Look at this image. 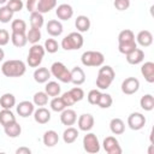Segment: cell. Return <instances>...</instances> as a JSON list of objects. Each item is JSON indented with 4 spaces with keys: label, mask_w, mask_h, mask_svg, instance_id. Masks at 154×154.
I'll return each instance as SVG.
<instances>
[{
    "label": "cell",
    "mask_w": 154,
    "mask_h": 154,
    "mask_svg": "<svg viewBox=\"0 0 154 154\" xmlns=\"http://www.w3.org/2000/svg\"><path fill=\"white\" fill-rule=\"evenodd\" d=\"M26 71V65L23 60L10 59L1 65V72L5 77H22Z\"/></svg>",
    "instance_id": "cell-1"
},
{
    "label": "cell",
    "mask_w": 154,
    "mask_h": 154,
    "mask_svg": "<svg viewBox=\"0 0 154 154\" xmlns=\"http://www.w3.org/2000/svg\"><path fill=\"white\" fill-rule=\"evenodd\" d=\"M114 77H116V72L112 66L101 65V67L99 69V72H97V77H96L97 89H100V90L108 89L111 87L112 82L114 81Z\"/></svg>",
    "instance_id": "cell-2"
},
{
    "label": "cell",
    "mask_w": 154,
    "mask_h": 154,
    "mask_svg": "<svg viewBox=\"0 0 154 154\" xmlns=\"http://www.w3.org/2000/svg\"><path fill=\"white\" fill-rule=\"evenodd\" d=\"M83 45H84V38L82 34L78 31L70 32L61 40V48H64L65 51H77L82 48Z\"/></svg>",
    "instance_id": "cell-3"
},
{
    "label": "cell",
    "mask_w": 154,
    "mask_h": 154,
    "mask_svg": "<svg viewBox=\"0 0 154 154\" xmlns=\"http://www.w3.org/2000/svg\"><path fill=\"white\" fill-rule=\"evenodd\" d=\"M81 61L87 67H99L105 63V55L99 51H87L82 54Z\"/></svg>",
    "instance_id": "cell-4"
},
{
    "label": "cell",
    "mask_w": 154,
    "mask_h": 154,
    "mask_svg": "<svg viewBox=\"0 0 154 154\" xmlns=\"http://www.w3.org/2000/svg\"><path fill=\"white\" fill-rule=\"evenodd\" d=\"M45 53H46V51H45L43 46H41L38 43L32 45L29 49V54H28V58H26V64L30 67L40 66V64L42 63V59L45 57Z\"/></svg>",
    "instance_id": "cell-5"
},
{
    "label": "cell",
    "mask_w": 154,
    "mask_h": 154,
    "mask_svg": "<svg viewBox=\"0 0 154 154\" xmlns=\"http://www.w3.org/2000/svg\"><path fill=\"white\" fill-rule=\"evenodd\" d=\"M51 73L53 77H55L58 81L63 82V83H70L71 82V75H70V70L60 61H55L52 64L51 66Z\"/></svg>",
    "instance_id": "cell-6"
},
{
    "label": "cell",
    "mask_w": 154,
    "mask_h": 154,
    "mask_svg": "<svg viewBox=\"0 0 154 154\" xmlns=\"http://www.w3.org/2000/svg\"><path fill=\"white\" fill-rule=\"evenodd\" d=\"M83 148L87 153L89 154H96L100 152V142L97 136L94 132H88L87 135H84L83 137Z\"/></svg>",
    "instance_id": "cell-7"
},
{
    "label": "cell",
    "mask_w": 154,
    "mask_h": 154,
    "mask_svg": "<svg viewBox=\"0 0 154 154\" xmlns=\"http://www.w3.org/2000/svg\"><path fill=\"white\" fill-rule=\"evenodd\" d=\"M146 122H147L146 117L140 112H134L128 117V125L131 130H135V131L144 128Z\"/></svg>",
    "instance_id": "cell-8"
},
{
    "label": "cell",
    "mask_w": 154,
    "mask_h": 154,
    "mask_svg": "<svg viewBox=\"0 0 154 154\" xmlns=\"http://www.w3.org/2000/svg\"><path fill=\"white\" fill-rule=\"evenodd\" d=\"M102 147L105 152L108 154H122L123 152L119 144V141L114 136H107L102 142Z\"/></svg>",
    "instance_id": "cell-9"
},
{
    "label": "cell",
    "mask_w": 154,
    "mask_h": 154,
    "mask_svg": "<svg viewBox=\"0 0 154 154\" xmlns=\"http://www.w3.org/2000/svg\"><path fill=\"white\" fill-rule=\"evenodd\" d=\"M140 89V81L136 77H128L122 82V91L125 95H132Z\"/></svg>",
    "instance_id": "cell-10"
},
{
    "label": "cell",
    "mask_w": 154,
    "mask_h": 154,
    "mask_svg": "<svg viewBox=\"0 0 154 154\" xmlns=\"http://www.w3.org/2000/svg\"><path fill=\"white\" fill-rule=\"evenodd\" d=\"M94 124H95V119L90 113H83L77 119V125L81 131H85V132L90 131L94 128Z\"/></svg>",
    "instance_id": "cell-11"
},
{
    "label": "cell",
    "mask_w": 154,
    "mask_h": 154,
    "mask_svg": "<svg viewBox=\"0 0 154 154\" xmlns=\"http://www.w3.org/2000/svg\"><path fill=\"white\" fill-rule=\"evenodd\" d=\"M16 111H17V113L19 114V117H22V118H28L29 116H32V113H34V111H35V105H34V102H31V101L24 100V101H20V102L16 106Z\"/></svg>",
    "instance_id": "cell-12"
},
{
    "label": "cell",
    "mask_w": 154,
    "mask_h": 154,
    "mask_svg": "<svg viewBox=\"0 0 154 154\" xmlns=\"http://www.w3.org/2000/svg\"><path fill=\"white\" fill-rule=\"evenodd\" d=\"M60 122L63 125L66 126H72L76 122H77V113L75 109H71L69 107H66L65 109H63L60 112Z\"/></svg>",
    "instance_id": "cell-13"
},
{
    "label": "cell",
    "mask_w": 154,
    "mask_h": 154,
    "mask_svg": "<svg viewBox=\"0 0 154 154\" xmlns=\"http://www.w3.org/2000/svg\"><path fill=\"white\" fill-rule=\"evenodd\" d=\"M55 14L60 20H69L73 16V8L69 4H60L55 8Z\"/></svg>",
    "instance_id": "cell-14"
},
{
    "label": "cell",
    "mask_w": 154,
    "mask_h": 154,
    "mask_svg": "<svg viewBox=\"0 0 154 154\" xmlns=\"http://www.w3.org/2000/svg\"><path fill=\"white\" fill-rule=\"evenodd\" d=\"M46 30H47L48 35H51L52 37H57L63 34L64 28H63V24L60 20L51 19V20H48V23L46 25Z\"/></svg>",
    "instance_id": "cell-15"
},
{
    "label": "cell",
    "mask_w": 154,
    "mask_h": 154,
    "mask_svg": "<svg viewBox=\"0 0 154 154\" xmlns=\"http://www.w3.org/2000/svg\"><path fill=\"white\" fill-rule=\"evenodd\" d=\"M32 116H34V120L38 124H47L51 120V112L43 106L35 109Z\"/></svg>",
    "instance_id": "cell-16"
},
{
    "label": "cell",
    "mask_w": 154,
    "mask_h": 154,
    "mask_svg": "<svg viewBox=\"0 0 154 154\" xmlns=\"http://www.w3.org/2000/svg\"><path fill=\"white\" fill-rule=\"evenodd\" d=\"M70 75H71L70 83H73L75 85H81L85 82V73L83 69L79 66H75L72 70H70Z\"/></svg>",
    "instance_id": "cell-17"
},
{
    "label": "cell",
    "mask_w": 154,
    "mask_h": 154,
    "mask_svg": "<svg viewBox=\"0 0 154 154\" xmlns=\"http://www.w3.org/2000/svg\"><path fill=\"white\" fill-rule=\"evenodd\" d=\"M126 57V61L131 65H137L141 64L144 60V52L141 48H135L134 51H131L129 54L125 55Z\"/></svg>",
    "instance_id": "cell-18"
},
{
    "label": "cell",
    "mask_w": 154,
    "mask_h": 154,
    "mask_svg": "<svg viewBox=\"0 0 154 154\" xmlns=\"http://www.w3.org/2000/svg\"><path fill=\"white\" fill-rule=\"evenodd\" d=\"M136 43L142 47H149L153 43V34L149 30H141L136 36Z\"/></svg>",
    "instance_id": "cell-19"
},
{
    "label": "cell",
    "mask_w": 154,
    "mask_h": 154,
    "mask_svg": "<svg viewBox=\"0 0 154 154\" xmlns=\"http://www.w3.org/2000/svg\"><path fill=\"white\" fill-rule=\"evenodd\" d=\"M141 73L148 83H153L154 82V63L153 61H146L144 64H142Z\"/></svg>",
    "instance_id": "cell-20"
},
{
    "label": "cell",
    "mask_w": 154,
    "mask_h": 154,
    "mask_svg": "<svg viewBox=\"0 0 154 154\" xmlns=\"http://www.w3.org/2000/svg\"><path fill=\"white\" fill-rule=\"evenodd\" d=\"M51 76H52V73L47 67H37L34 71V79H35V82H37L40 84L48 82Z\"/></svg>",
    "instance_id": "cell-21"
},
{
    "label": "cell",
    "mask_w": 154,
    "mask_h": 154,
    "mask_svg": "<svg viewBox=\"0 0 154 154\" xmlns=\"http://www.w3.org/2000/svg\"><path fill=\"white\" fill-rule=\"evenodd\" d=\"M90 25H91V23H90L89 17H87L84 14L78 16L75 20V26L78 32H87L90 29Z\"/></svg>",
    "instance_id": "cell-22"
},
{
    "label": "cell",
    "mask_w": 154,
    "mask_h": 154,
    "mask_svg": "<svg viewBox=\"0 0 154 154\" xmlns=\"http://www.w3.org/2000/svg\"><path fill=\"white\" fill-rule=\"evenodd\" d=\"M42 141H43V144H45L46 147H54V146L58 144V142H59V135H58V132L54 131V130H47V131L43 134Z\"/></svg>",
    "instance_id": "cell-23"
},
{
    "label": "cell",
    "mask_w": 154,
    "mask_h": 154,
    "mask_svg": "<svg viewBox=\"0 0 154 154\" xmlns=\"http://www.w3.org/2000/svg\"><path fill=\"white\" fill-rule=\"evenodd\" d=\"M109 130L113 135H122L125 131V123L120 118H112L109 122Z\"/></svg>",
    "instance_id": "cell-24"
},
{
    "label": "cell",
    "mask_w": 154,
    "mask_h": 154,
    "mask_svg": "<svg viewBox=\"0 0 154 154\" xmlns=\"http://www.w3.org/2000/svg\"><path fill=\"white\" fill-rule=\"evenodd\" d=\"M78 135H79V132H78V130L76 128L67 126L63 132V140H64V142L66 144H71L78 138Z\"/></svg>",
    "instance_id": "cell-25"
},
{
    "label": "cell",
    "mask_w": 154,
    "mask_h": 154,
    "mask_svg": "<svg viewBox=\"0 0 154 154\" xmlns=\"http://www.w3.org/2000/svg\"><path fill=\"white\" fill-rule=\"evenodd\" d=\"M57 7V0H38L36 11L40 13H48Z\"/></svg>",
    "instance_id": "cell-26"
},
{
    "label": "cell",
    "mask_w": 154,
    "mask_h": 154,
    "mask_svg": "<svg viewBox=\"0 0 154 154\" xmlns=\"http://www.w3.org/2000/svg\"><path fill=\"white\" fill-rule=\"evenodd\" d=\"M16 106V96L11 93H5L0 96V107L11 109Z\"/></svg>",
    "instance_id": "cell-27"
},
{
    "label": "cell",
    "mask_w": 154,
    "mask_h": 154,
    "mask_svg": "<svg viewBox=\"0 0 154 154\" xmlns=\"http://www.w3.org/2000/svg\"><path fill=\"white\" fill-rule=\"evenodd\" d=\"M11 42L14 47L22 48L28 43L26 32H12L11 34Z\"/></svg>",
    "instance_id": "cell-28"
},
{
    "label": "cell",
    "mask_w": 154,
    "mask_h": 154,
    "mask_svg": "<svg viewBox=\"0 0 154 154\" xmlns=\"http://www.w3.org/2000/svg\"><path fill=\"white\" fill-rule=\"evenodd\" d=\"M4 131H5V134H6L8 137L16 138V137H18V136L20 135V132H22V126H20V125L17 123V120H16V122H13V123H11V124L4 126Z\"/></svg>",
    "instance_id": "cell-29"
},
{
    "label": "cell",
    "mask_w": 154,
    "mask_h": 154,
    "mask_svg": "<svg viewBox=\"0 0 154 154\" xmlns=\"http://www.w3.org/2000/svg\"><path fill=\"white\" fill-rule=\"evenodd\" d=\"M16 116L14 113L11 111V109H7V108H2L0 111V124L2 126H6L13 122H16Z\"/></svg>",
    "instance_id": "cell-30"
},
{
    "label": "cell",
    "mask_w": 154,
    "mask_h": 154,
    "mask_svg": "<svg viewBox=\"0 0 154 154\" xmlns=\"http://www.w3.org/2000/svg\"><path fill=\"white\" fill-rule=\"evenodd\" d=\"M45 91L48 96H59L60 91H61V88H60V84L55 81H48L46 82V87H45Z\"/></svg>",
    "instance_id": "cell-31"
},
{
    "label": "cell",
    "mask_w": 154,
    "mask_h": 154,
    "mask_svg": "<svg viewBox=\"0 0 154 154\" xmlns=\"http://www.w3.org/2000/svg\"><path fill=\"white\" fill-rule=\"evenodd\" d=\"M30 25L31 28H36V29H41L42 25L45 24V18H43V14L37 12V11H34L30 13Z\"/></svg>",
    "instance_id": "cell-32"
},
{
    "label": "cell",
    "mask_w": 154,
    "mask_h": 154,
    "mask_svg": "<svg viewBox=\"0 0 154 154\" xmlns=\"http://www.w3.org/2000/svg\"><path fill=\"white\" fill-rule=\"evenodd\" d=\"M140 106H141L142 109H144L147 112L153 111V108H154V96L152 94L143 95L140 100Z\"/></svg>",
    "instance_id": "cell-33"
},
{
    "label": "cell",
    "mask_w": 154,
    "mask_h": 154,
    "mask_svg": "<svg viewBox=\"0 0 154 154\" xmlns=\"http://www.w3.org/2000/svg\"><path fill=\"white\" fill-rule=\"evenodd\" d=\"M48 97L49 96L46 94V91H37L32 96V102L35 106L42 107V106H46L48 103Z\"/></svg>",
    "instance_id": "cell-34"
},
{
    "label": "cell",
    "mask_w": 154,
    "mask_h": 154,
    "mask_svg": "<svg viewBox=\"0 0 154 154\" xmlns=\"http://www.w3.org/2000/svg\"><path fill=\"white\" fill-rule=\"evenodd\" d=\"M135 48H137V43H136V41L134 40V41H126V42H120V43H118V51L122 53V54H124V55H126V54H129L131 51H134Z\"/></svg>",
    "instance_id": "cell-35"
},
{
    "label": "cell",
    "mask_w": 154,
    "mask_h": 154,
    "mask_svg": "<svg viewBox=\"0 0 154 154\" xmlns=\"http://www.w3.org/2000/svg\"><path fill=\"white\" fill-rule=\"evenodd\" d=\"M26 40H28V42L31 43V45L38 43V41L41 40V31H40V29L30 28V29L26 31Z\"/></svg>",
    "instance_id": "cell-36"
},
{
    "label": "cell",
    "mask_w": 154,
    "mask_h": 154,
    "mask_svg": "<svg viewBox=\"0 0 154 154\" xmlns=\"http://www.w3.org/2000/svg\"><path fill=\"white\" fill-rule=\"evenodd\" d=\"M112 103H113L112 96L109 94H107V93H101L100 99H99V102H97V106L100 108L105 109V108H109L112 106Z\"/></svg>",
    "instance_id": "cell-37"
},
{
    "label": "cell",
    "mask_w": 154,
    "mask_h": 154,
    "mask_svg": "<svg viewBox=\"0 0 154 154\" xmlns=\"http://www.w3.org/2000/svg\"><path fill=\"white\" fill-rule=\"evenodd\" d=\"M13 18V12L5 5V6H1L0 7V23H10Z\"/></svg>",
    "instance_id": "cell-38"
},
{
    "label": "cell",
    "mask_w": 154,
    "mask_h": 154,
    "mask_svg": "<svg viewBox=\"0 0 154 154\" xmlns=\"http://www.w3.org/2000/svg\"><path fill=\"white\" fill-rule=\"evenodd\" d=\"M12 32H26V23L23 19H13L11 22Z\"/></svg>",
    "instance_id": "cell-39"
},
{
    "label": "cell",
    "mask_w": 154,
    "mask_h": 154,
    "mask_svg": "<svg viewBox=\"0 0 154 154\" xmlns=\"http://www.w3.org/2000/svg\"><path fill=\"white\" fill-rule=\"evenodd\" d=\"M49 106H51V109L54 111V112H61L63 109L66 108V106H65V103H64V101L61 100L60 96H54L51 100Z\"/></svg>",
    "instance_id": "cell-40"
},
{
    "label": "cell",
    "mask_w": 154,
    "mask_h": 154,
    "mask_svg": "<svg viewBox=\"0 0 154 154\" xmlns=\"http://www.w3.org/2000/svg\"><path fill=\"white\" fill-rule=\"evenodd\" d=\"M43 48H45L46 52H48V53H51V54H54V53H57L58 49H59V43H58L57 40H54V38H47V40L45 41Z\"/></svg>",
    "instance_id": "cell-41"
},
{
    "label": "cell",
    "mask_w": 154,
    "mask_h": 154,
    "mask_svg": "<svg viewBox=\"0 0 154 154\" xmlns=\"http://www.w3.org/2000/svg\"><path fill=\"white\" fill-rule=\"evenodd\" d=\"M134 40H135V34L130 29H124L118 35V43L126 42V41H134Z\"/></svg>",
    "instance_id": "cell-42"
},
{
    "label": "cell",
    "mask_w": 154,
    "mask_h": 154,
    "mask_svg": "<svg viewBox=\"0 0 154 154\" xmlns=\"http://www.w3.org/2000/svg\"><path fill=\"white\" fill-rule=\"evenodd\" d=\"M6 6H7L13 13H16V12H19V11L23 10L24 4H23V0H8V1L6 2Z\"/></svg>",
    "instance_id": "cell-43"
},
{
    "label": "cell",
    "mask_w": 154,
    "mask_h": 154,
    "mask_svg": "<svg viewBox=\"0 0 154 154\" xmlns=\"http://www.w3.org/2000/svg\"><path fill=\"white\" fill-rule=\"evenodd\" d=\"M100 95H101V91L100 89H91L88 95H87V100L90 105H97L99 102V99H100Z\"/></svg>",
    "instance_id": "cell-44"
},
{
    "label": "cell",
    "mask_w": 154,
    "mask_h": 154,
    "mask_svg": "<svg viewBox=\"0 0 154 154\" xmlns=\"http://www.w3.org/2000/svg\"><path fill=\"white\" fill-rule=\"evenodd\" d=\"M69 91H70V94L72 95V97L75 99L76 102H78V101H81V100L84 99V90H83L82 88H79L78 85H77V87H73V88L70 89Z\"/></svg>",
    "instance_id": "cell-45"
},
{
    "label": "cell",
    "mask_w": 154,
    "mask_h": 154,
    "mask_svg": "<svg viewBox=\"0 0 154 154\" xmlns=\"http://www.w3.org/2000/svg\"><path fill=\"white\" fill-rule=\"evenodd\" d=\"M113 5L118 11H125L130 7V0H114Z\"/></svg>",
    "instance_id": "cell-46"
},
{
    "label": "cell",
    "mask_w": 154,
    "mask_h": 154,
    "mask_svg": "<svg viewBox=\"0 0 154 154\" xmlns=\"http://www.w3.org/2000/svg\"><path fill=\"white\" fill-rule=\"evenodd\" d=\"M60 97H61V100L64 101V103H65V106H66V107L73 106V105L76 103V101H75V99L72 97V95L70 94V91H65Z\"/></svg>",
    "instance_id": "cell-47"
},
{
    "label": "cell",
    "mask_w": 154,
    "mask_h": 154,
    "mask_svg": "<svg viewBox=\"0 0 154 154\" xmlns=\"http://www.w3.org/2000/svg\"><path fill=\"white\" fill-rule=\"evenodd\" d=\"M11 40L10 32L6 29H0V46H6Z\"/></svg>",
    "instance_id": "cell-48"
},
{
    "label": "cell",
    "mask_w": 154,
    "mask_h": 154,
    "mask_svg": "<svg viewBox=\"0 0 154 154\" xmlns=\"http://www.w3.org/2000/svg\"><path fill=\"white\" fill-rule=\"evenodd\" d=\"M37 2H38V0H26V2H25V8L28 10V12L31 13V12L36 11Z\"/></svg>",
    "instance_id": "cell-49"
},
{
    "label": "cell",
    "mask_w": 154,
    "mask_h": 154,
    "mask_svg": "<svg viewBox=\"0 0 154 154\" xmlns=\"http://www.w3.org/2000/svg\"><path fill=\"white\" fill-rule=\"evenodd\" d=\"M31 149L28 147H19L16 149V154H30Z\"/></svg>",
    "instance_id": "cell-50"
},
{
    "label": "cell",
    "mask_w": 154,
    "mask_h": 154,
    "mask_svg": "<svg viewBox=\"0 0 154 154\" xmlns=\"http://www.w3.org/2000/svg\"><path fill=\"white\" fill-rule=\"evenodd\" d=\"M4 58H5V52H4V49H2L1 46H0V61H2Z\"/></svg>",
    "instance_id": "cell-51"
},
{
    "label": "cell",
    "mask_w": 154,
    "mask_h": 154,
    "mask_svg": "<svg viewBox=\"0 0 154 154\" xmlns=\"http://www.w3.org/2000/svg\"><path fill=\"white\" fill-rule=\"evenodd\" d=\"M153 152H154V144H150V147L148 149V154H153Z\"/></svg>",
    "instance_id": "cell-52"
},
{
    "label": "cell",
    "mask_w": 154,
    "mask_h": 154,
    "mask_svg": "<svg viewBox=\"0 0 154 154\" xmlns=\"http://www.w3.org/2000/svg\"><path fill=\"white\" fill-rule=\"evenodd\" d=\"M8 0H0V5H2V4H6Z\"/></svg>",
    "instance_id": "cell-53"
}]
</instances>
